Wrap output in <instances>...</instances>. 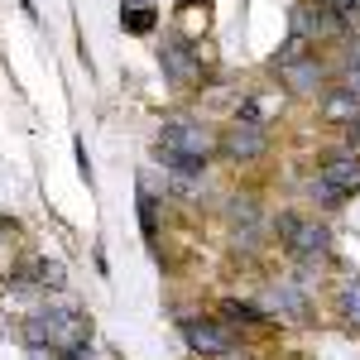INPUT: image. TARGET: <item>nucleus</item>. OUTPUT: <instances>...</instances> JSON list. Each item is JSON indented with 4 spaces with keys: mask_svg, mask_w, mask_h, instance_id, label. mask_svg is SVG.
Returning a JSON list of instances; mask_svg holds the SVG:
<instances>
[{
    "mask_svg": "<svg viewBox=\"0 0 360 360\" xmlns=\"http://www.w3.org/2000/svg\"><path fill=\"white\" fill-rule=\"evenodd\" d=\"M278 236H283V245L293 250L298 259H317L332 245V231L322 221H298V217H278Z\"/></svg>",
    "mask_w": 360,
    "mask_h": 360,
    "instance_id": "7ed1b4c3",
    "label": "nucleus"
},
{
    "mask_svg": "<svg viewBox=\"0 0 360 360\" xmlns=\"http://www.w3.org/2000/svg\"><path fill=\"white\" fill-rule=\"evenodd\" d=\"M130 5H149V0H130Z\"/></svg>",
    "mask_w": 360,
    "mask_h": 360,
    "instance_id": "a211bd4d",
    "label": "nucleus"
},
{
    "mask_svg": "<svg viewBox=\"0 0 360 360\" xmlns=\"http://www.w3.org/2000/svg\"><path fill=\"white\" fill-rule=\"evenodd\" d=\"M25 341L34 351H68L86 341V317L72 303H49V307H34L25 322Z\"/></svg>",
    "mask_w": 360,
    "mask_h": 360,
    "instance_id": "f257e3e1",
    "label": "nucleus"
},
{
    "mask_svg": "<svg viewBox=\"0 0 360 360\" xmlns=\"http://www.w3.org/2000/svg\"><path fill=\"white\" fill-rule=\"evenodd\" d=\"M346 135H351V149L360 154V115H356V120H346Z\"/></svg>",
    "mask_w": 360,
    "mask_h": 360,
    "instance_id": "f3484780",
    "label": "nucleus"
},
{
    "mask_svg": "<svg viewBox=\"0 0 360 360\" xmlns=\"http://www.w3.org/2000/svg\"><path fill=\"white\" fill-rule=\"evenodd\" d=\"M212 144H217V135H212L202 120H193V115H173V120L164 125V135H159V149L188 154V159H202V164H207Z\"/></svg>",
    "mask_w": 360,
    "mask_h": 360,
    "instance_id": "f03ea898",
    "label": "nucleus"
},
{
    "mask_svg": "<svg viewBox=\"0 0 360 360\" xmlns=\"http://www.w3.org/2000/svg\"><path fill=\"white\" fill-rule=\"evenodd\" d=\"M226 312L240 317V322H264V312H255V307H245V303H226Z\"/></svg>",
    "mask_w": 360,
    "mask_h": 360,
    "instance_id": "dca6fc26",
    "label": "nucleus"
},
{
    "mask_svg": "<svg viewBox=\"0 0 360 360\" xmlns=\"http://www.w3.org/2000/svg\"><path fill=\"white\" fill-rule=\"evenodd\" d=\"M125 25L135 29V34H149V29H154V10H149V5H135V10L125 15Z\"/></svg>",
    "mask_w": 360,
    "mask_h": 360,
    "instance_id": "4468645a",
    "label": "nucleus"
},
{
    "mask_svg": "<svg viewBox=\"0 0 360 360\" xmlns=\"http://www.w3.org/2000/svg\"><path fill=\"white\" fill-rule=\"evenodd\" d=\"M264 149H269L264 125H250V120H236V125L221 135V154H226V159H236V164H240V159H259Z\"/></svg>",
    "mask_w": 360,
    "mask_h": 360,
    "instance_id": "20e7f679",
    "label": "nucleus"
},
{
    "mask_svg": "<svg viewBox=\"0 0 360 360\" xmlns=\"http://www.w3.org/2000/svg\"><path fill=\"white\" fill-rule=\"evenodd\" d=\"M159 63H164V72L173 77V82H197V72H202L193 44H188V39H178V34L159 44Z\"/></svg>",
    "mask_w": 360,
    "mask_h": 360,
    "instance_id": "39448f33",
    "label": "nucleus"
},
{
    "mask_svg": "<svg viewBox=\"0 0 360 360\" xmlns=\"http://www.w3.org/2000/svg\"><path fill=\"white\" fill-rule=\"evenodd\" d=\"M322 115H327L332 125H346V120H356V115H360V101L351 96V91H332V96L322 101Z\"/></svg>",
    "mask_w": 360,
    "mask_h": 360,
    "instance_id": "9b49d317",
    "label": "nucleus"
},
{
    "mask_svg": "<svg viewBox=\"0 0 360 360\" xmlns=\"http://www.w3.org/2000/svg\"><path fill=\"white\" fill-rule=\"evenodd\" d=\"M264 307H269L274 317L283 312L288 322H303V317H307V312H303V307H307V298L298 293V288H288V283H283V288H269V298H264Z\"/></svg>",
    "mask_w": 360,
    "mask_h": 360,
    "instance_id": "1a4fd4ad",
    "label": "nucleus"
},
{
    "mask_svg": "<svg viewBox=\"0 0 360 360\" xmlns=\"http://www.w3.org/2000/svg\"><path fill=\"white\" fill-rule=\"evenodd\" d=\"M317 178H327L341 193H356L360 188V154L356 149H332V154L322 159V168H317Z\"/></svg>",
    "mask_w": 360,
    "mask_h": 360,
    "instance_id": "423d86ee",
    "label": "nucleus"
},
{
    "mask_svg": "<svg viewBox=\"0 0 360 360\" xmlns=\"http://www.w3.org/2000/svg\"><path fill=\"white\" fill-rule=\"evenodd\" d=\"M341 91H351V96L360 101V53L346 63V86H341Z\"/></svg>",
    "mask_w": 360,
    "mask_h": 360,
    "instance_id": "2eb2a0df",
    "label": "nucleus"
},
{
    "mask_svg": "<svg viewBox=\"0 0 360 360\" xmlns=\"http://www.w3.org/2000/svg\"><path fill=\"white\" fill-rule=\"evenodd\" d=\"M188 341H193V351H202V356H226V351L240 346L236 332L221 327V322H188Z\"/></svg>",
    "mask_w": 360,
    "mask_h": 360,
    "instance_id": "6e6552de",
    "label": "nucleus"
},
{
    "mask_svg": "<svg viewBox=\"0 0 360 360\" xmlns=\"http://www.w3.org/2000/svg\"><path fill=\"white\" fill-rule=\"evenodd\" d=\"M307 197H312V202H322V207H341V202H346V193L332 188L327 178H312V183H307Z\"/></svg>",
    "mask_w": 360,
    "mask_h": 360,
    "instance_id": "f8f14e48",
    "label": "nucleus"
},
{
    "mask_svg": "<svg viewBox=\"0 0 360 360\" xmlns=\"http://www.w3.org/2000/svg\"><path fill=\"white\" fill-rule=\"evenodd\" d=\"M278 72H283V82H288L293 96H317V91H322V77H327V68H322L317 58H307V53H298L293 63H283Z\"/></svg>",
    "mask_w": 360,
    "mask_h": 360,
    "instance_id": "0eeeda50",
    "label": "nucleus"
},
{
    "mask_svg": "<svg viewBox=\"0 0 360 360\" xmlns=\"http://www.w3.org/2000/svg\"><path fill=\"white\" fill-rule=\"evenodd\" d=\"M336 307H341V317L351 322V327H360V278H341L336 283Z\"/></svg>",
    "mask_w": 360,
    "mask_h": 360,
    "instance_id": "9d476101",
    "label": "nucleus"
},
{
    "mask_svg": "<svg viewBox=\"0 0 360 360\" xmlns=\"http://www.w3.org/2000/svg\"><path fill=\"white\" fill-rule=\"evenodd\" d=\"M34 278H39L44 288H63V283H68V278H63V264H49V259L34 264Z\"/></svg>",
    "mask_w": 360,
    "mask_h": 360,
    "instance_id": "ddd939ff",
    "label": "nucleus"
}]
</instances>
